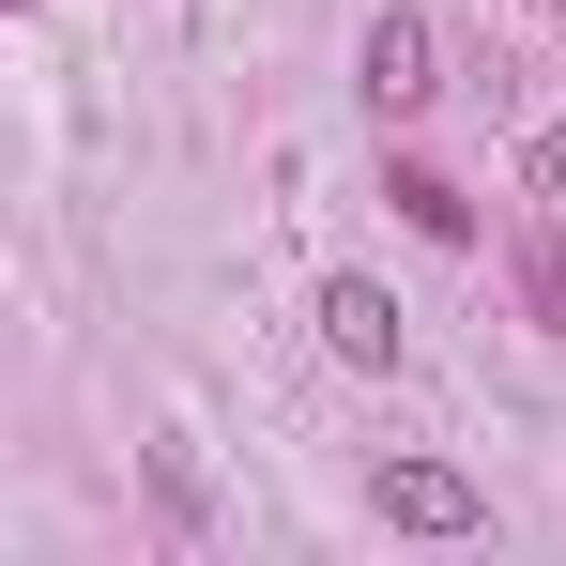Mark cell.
Instances as JSON below:
<instances>
[{"mask_svg":"<svg viewBox=\"0 0 566 566\" xmlns=\"http://www.w3.org/2000/svg\"><path fill=\"white\" fill-rule=\"evenodd\" d=\"M322 353L337 368H398V291L382 276H322Z\"/></svg>","mask_w":566,"mask_h":566,"instance_id":"obj_3","label":"cell"},{"mask_svg":"<svg viewBox=\"0 0 566 566\" xmlns=\"http://www.w3.org/2000/svg\"><path fill=\"white\" fill-rule=\"evenodd\" d=\"M521 185H536V199H566V123L536 138V154H521Z\"/></svg>","mask_w":566,"mask_h":566,"instance_id":"obj_6","label":"cell"},{"mask_svg":"<svg viewBox=\"0 0 566 566\" xmlns=\"http://www.w3.org/2000/svg\"><path fill=\"white\" fill-rule=\"evenodd\" d=\"M138 474H154V536H169V552H214V474H199V444H185V429H169Z\"/></svg>","mask_w":566,"mask_h":566,"instance_id":"obj_4","label":"cell"},{"mask_svg":"<svg viewBox=\"0 0 566 566\" xmlns=\"http://www.w3.org/2000/svg\"><path fill=\"white\" fill-rule=\"evenodd\" d=\"M353 77H368V107H382V123H413V107L444 93V15H429V0H398V15H368Z\"/></svg>","mask_w":566,"mask_h":566,"instance_id":"obj_1","label":"cell"},{"mask_svg":"<svg viewBox=\"0 0 566 566\" xmlns=\"http://www.w3.org/2000/svg\"><path fill=\"white\" fill-rule=\"evenodd\" d=\"M536 15H566V0H536Z\"/></svg>","mask_w":566,"mask_h":566,"instance_id":"obj_7","label":"cell"},{"mask_svg":"<svg viewBox=\"0 0 566 566\" xmlns=\"http://www.w3.org/2000/svg\"><path fill=\"white\" fill-rule=\"evenodd\" d=\"M368 505L398 521V536H490V490H474L460 460H382V474H368Z\"/></svg>","mask_w":566,"mask_h":566,"instance_id":"obj_2","label":"cell"},{"mask_svg":"<svg viewBox=\"0 0 566 566\" xmlns=\"http://www.w3.org/2000/svg\"><path fill=\"white\" fill-rule=\"evenodd\" d=\"M382 199H398V214H413L429 245H474V199L444 185V169H382Z\"/></svg>","mask_w":566,"mask_h":566,"instance_id":"obj_5","label":"cell"}]
</instances>
